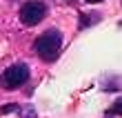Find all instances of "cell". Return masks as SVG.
I'll list each match as a JSON object with an SVG mask.
<instances>
[{"mask_svg":"<svg viewBox=\"0 0 122 118\" xmlns=\"http://www.w3.org/2000/svg\"><path fill=\"white\" fill-rule=\"evenodd\" d=\"M60 47H62V34L58 29H47L45 34L36 40V54H38L45 62H53L60 56Z\"/></svg>","mask_w":122,"mask_h":118,"instance_id":"obj_1","label":"cell"},{"mask_svg":"<svg viewBox=\"0 0 122 118\" xmlns=\"http://www.w3.org/2000/svg\"><path fill=\"white\" fill-rule=\"evenodd\" d=\"M27 80H29V65L27 62H16L0 73V87L2 89H16V87L25 85Z\"/></svg>","mask_w":122,"mask_h":118,"instance_id":"obj_2","label":"cell"},{"mask_svg":"<svg viewBox=\"0 0 122 118\" xmlns=\"http://www.w3.org/2000/svg\"><path fill=\"white\" fill-rule=\"evenodd\" d=\"M45 13H47V7L40 0H29V2H25L20 7V22L27 27H36V25H40Z\"/></svg>","mask_w":122,"mask_h":118,"instance_id":"obj_3","label":"cell"},{"mask_svg":"<svg viewBox=\"0 0 122 118\" xmlns=\"http://www.w3.org/2000/svg\"><path fill=\"white\" fill-rule=\"evenodd\" d=\"M98 20H100V13H82L80 27H89L91 22H98Z\"/></svg>","mask_w":122,"mask_h":118,"instance_id":"obj_4","label":"cell"},{"mask_svg":"<svg viewBox=\"0 0 122 118\" xmlns=\"http://www.w3.org/2000/svg\"><path fill=\"white\" fill-rule=\"evenodd\" d=\"M107 116H122V98L116 100L109 109H107Z\"/></svg>","mask_w":122,"mask_h":118,"instance_id":"obj_5","label":"cell"},{"mask_svg":"<svg viewBox=\"0 0 122 118\" xmlns=\"http://www.w3.org/2000/svg\"><path fill=\"white\" fill-rule=\"evenodd\" d=\"M18 114H20V118H38V116H36V109L29 107V105L20 107V109H18Z\"/></svg>","mask_w":122,"mask_h":118,"instance_id":"obj_6","label":"cell"},{"mask_svg":"<svg viewBox=\"0 0 122 118\" xmlns=\"http://www.w3.org/2000/svg\"><path fill=\"white\" fill-rule=\"evenodd\" d=\"M18 105H16V102H7V105H2V107H0V116H5V114H11V112H18Z\"/></svg>","mask_w":122,"mask_h":118,"instance_id":"obj_7","label":"cell"},{"mask_svg":"<svg viewBox=\"0 0 122 118\" xmlns=\"http://www.w3.org/2000/svg\"><path fill=\"white\" fill-rule=\"evenodd\" d=\"M84 2H91V5H96V2H102V0H84Z\"/></svg>","mask_w":122,"mask_h":118,"instance_id":"obj_8","label":"cell"},{"mask_svg":"<svg viewBox=\"0 0 122 118\" xmlns=\"http://www.w3.org/2000/svg\"><path fill=\"white\" fill-rule=\"evenodd\" d=\"M107 118H111V116H107Z\"/></svg>","mask_w":122,"mask_h":118,"instance_id":"obj_9","label":"cell"}]
</instances>
